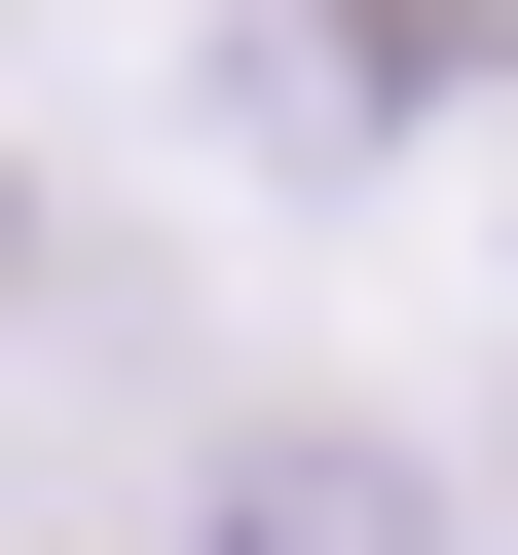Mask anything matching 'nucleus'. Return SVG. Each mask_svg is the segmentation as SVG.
<instances>
[{
	"mask_svg": "<svg viewBox=\"0 0 518 555\" xmlns=\"http://www.w3.org/2000/svg\"><path fill=\"white\" fill-rule=\"evenodd\" d=\"M185 555H481L407 408H185Z\"/></svg>",
	"mask_w": 518,
	"mask_h": 555,
	"instance_id": "f257e3e1",
	"label": "nucleus"
},
{
	"mask_svg": "<svg viewBox=\"0 0 518 555\" xmlns=\"http://www.w3.org/2000/svg\"><path fill=\"white\" fill-rule=\"evenodd\" d=\"M0 371H38V185H0Z\"/></svg>",
	"mask_w": 518,
	"mask_h": 555,
	"instance_id": "f03ea898",
	"label": "nucleus"
}]
</instances>
